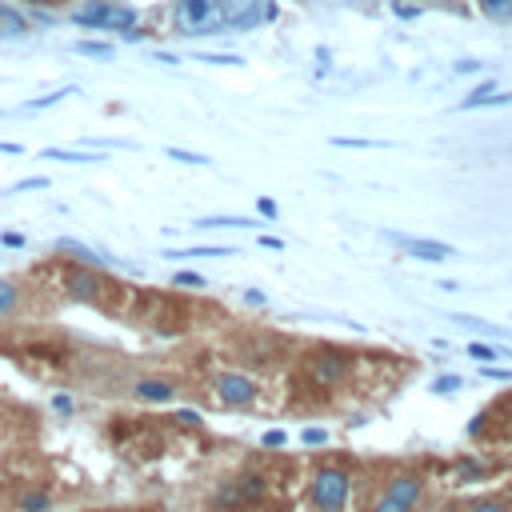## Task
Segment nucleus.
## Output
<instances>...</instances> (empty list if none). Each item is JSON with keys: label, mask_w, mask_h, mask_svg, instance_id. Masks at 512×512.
<instances>
[{"label": "nucleus", "mask_w": 512, "mask_h": 512, "mask_svg": "<svg viewBox=\"0 0 512 512\" xmlns=\"http://www.w3.org/2000/svg\"><path fill=\"white\" fill-rule=\"evenodd\" d=\"M256 208H260V216H276V212H280V208H276V200H268V196H260V200H256Z\"/></svg>", "instance_id": "nucleus-35"}, {"label": "nucleus", "mask_w": 512, "mask_h": 512, "mask_svg": "<svg viewBox=\"0 0 512 512\" xmlns=\"http://www.w3.org/2000/svg\"><path fill=\"white\" fill-rule=\"evenodd\" d=\"M212 392H216V400H220L224 408H252L256 396H260V384H256V376H248V372L224 368V372H216Z\"/></svg>", "instance_id": "nucleus-4"}, {"label": "nucleus", "mask_w": 512, "mask_h": 512, "mask_svg": "<svg viewBox=\"0 0 512 512\" xmlns=\"http://www.w3.org/2000/svg\"><path fill=\"white\" fill-rule=\"evenodd\" d=\"M0 240H4V244H8V248H24V236H20V232H4V236H0Z\"/></svg>", "instance_id": "nucleus-38"}, {"label": "nucleus", "mask_w": 512, "mask_h": 512, "mask_svg": "<svg viewBox=\"0 0 512 512\" xmlns=\"http://www.w3.org/2000/svg\"><path fill=\"white\" fill-rule=\"evenodd\" d=\"M464 384H468V380H464L460 372H436V376L428 380V392H432V396H456Z\"/></svg>", "instance_id": "nucleus-14"}, {"label": "nucleus", "mask_w": 512, "mask_h": 512, "mask_svg": "<svg viewBox=\"0 0 512 512\" xmlns=\"http://www.w3.org/2000/svg\"><path fill=\"white\" fill-rule=\"evenodd\" d=\"M508 320H512V316H508Z\"/></svg>", "instance_id": "nucleus-46"}, {"label": "nucleus", "mask_w": 512, "mask_h": 512, "mask_svg": "<svg viewBox=\"0 0 512 512\" xmlns=\"http://www.w3.org/2000/svg\"><path fill=\"white\" fill-rule=\"evenodd\" d=\"M68 92H72V88H60V92H48V96H40V100H32L28 108H32V112H40V108H52V104H60V100H64Z\"/></svg>", "instance_id": "nucleus-29"}, {"label": "nucleus", "mask_w": 512, "mask_h": 512, "mask_svg": "<svg viewBox=\"0 0 512 512\" xmlns=\"http://www.w3.org/2000/svg\"><path fill=\"white\" fill-rule=\"evenodd\" d=\"M508 420H512V400H508Z\"/></svg>", "instance_id": "nucleus-45"}, {"label": "nucleus", "mask_w": 512, "mask_h": 512, "mask_svg": "<svg viewBox=\"0 0 512 512\" xmlns=\"http://www.w3.org/2000/svg\"><path fill=\"white\" fill-rule=\"evenodd\" d=\"M176 420H180V424H200V412H196V408H180Z\"/></svg>", "instance_id": "nucleus-36"}, {"label": "nucleus", "mask_w": 512, "mask_h": 512, "mask_svg": "<svg viewBox=\"0 0 512 512\" xmlns=\"http://www.w3.org/2000/svg\"><path fill=\"white\" fill-rule=\"evenodd\" d=\"M80 56H100V60H108L112 56V44H104V40H80V44H72Z\"/></svg>", "instance_id": "nucleus-24"}, {"label": "nucleus", "mask_w": 512, "mask_h": 512, "mask_svg": "<svg viewBox=\"0 0 512 512\" xmlns=\"http://www.w3.org/2000/svg\"><path fill=\"white\" fill-rule=\"evenodd\" d=\"M0 152H8V156H16V152H24L20 144H0Z\"/></svg>", "instance_id": "nucleus-44"}, {"label": "nucleus", "mask_w": 512, "mask_h": 512, "mask_svg": "<svg viewBox=\"0 0 512 512\" xmlns=\"http://www.w3.org/2000/svg\"><path fill=\"white\" fill-rule=\"evenodd\" d=\"M472 4L480 8L484 20H492V24H512V0H472Z\"/></svg>", "instance_id": "nucleus-15"}, {"label": "nucleus", "mask_w": 512, "mask_h": 512, "mask_svg": "<svg viewBox=\"0 0 512 512\" xmlns=\"http://www.w3.org/2000/svg\"><path fill=\"white\" fill-rule=\"evenodd\" d=\"M476 376L480 380H496V384H512V364H476Z\"/></svg>", "instance_id": "nucleus-21"}, {"label": "nucleus", "mask_w": 512, "mask_h": 512, "mask_svg": "<svg viewBox=\"0 0 512 512\" xmlns=\"http://www.w3.org/2000/svg\"><path fill=\"white\" fill-rule=\"evenodd\" d=\"M336 148H388V140H360V136H332Z\"/></svg>", "instance_id": "nucleus-25"}, {"label": "nucleus", "mask_w": 512, "mask_h": 512, "mask_svg": "<svg viewBox=\"0 0 512 512\" xmlns=\"http://www.w3.org/2000/svg\"><path fill=\"white\" fill-rule=\"evenodd\" d=\"M24 4H36V8H60V4H68V0H24Z\"/></svg>", "instance_id": "nucleus-42"}, {"label": "nucleus", "mask_w": 512, "mask_h": 512, "mask_svg": "<svg viewBox=\"0 0 512 512\" xmlns=\"http://www.w3.org/2000/svg\"><path fill=\"white\" fill-rule=\"evenodd\" d=\"M264 300H268V296H264V292H256V288H248V292H244V304H256V308H260Z\"/></svg>", "instance_id": "nucleus-40"}, {"label": "nucleus", "mask_w": 512, "mask_h": 512, "mask_svg": "<svg viewBox=\"0 0 512 512\" xmlns=\"http://www.w3.org/2000/svg\"><path fill=\"white\" fill-rule=\"evenodd\" d=\"M196 228H256V220H248V216H204Z\"/></svg>", "instance_id": "nucleus-20"}, {"label": "nucleus", "mask_w": 512, "mask_h": 512, "mask_svg": "<svg viewBox=\"0 0 512 512\" xmlns=\"http://www.w3.org/2000/svg\"><path fill=\"white\" fill-rule=\"evenodd\" d=\"M260 244L272 248V252H284V240H280V236H260Z\"/></svg>", "instance_id": "nucleus-39"}, {"label": "nucleus", "mask_w": 512, "mask_h": 512, "mask_svg": "<svg viewBox=\"0 0 512 512\" xmlns=\"http://www.w3.org/2000/svg\"><path fill=\"white\" fill-rule=\"evenodd\" d=\"M16 308H20V288H16V280L0 276V316H12Z\"/></svg>", "instance_id": "nucleus-19"}, {"label": "nucleus", "mask_w": 512, "mask_h": 512, "mask_svg": "<svg viewBox=\"0 0 512 512\" xmlns=\"http://www.w3.org/2000/svg\"><path fill=\"white\" fill-rule=\"evenodd\" d=\"M72 24L80 28H96V32H120L128 36L136 28V8L124 4V0H84L80 8L68 12Z\"/></svg>", "instance_id": "nucleus-2"}, {"label": "nucleus", "mask_w": 512, "mask_h": 512, "mask_svg": "<svg viewBox=\"0 0 512 512\" xmlns=\"http://www.w3.org/2000/svg\"><path fill=\"white\" fill-rule=\"evenodd\" d=\"M288 444V432L284 428H268L264 436H260V448H284Z\"/></svg>", "instance_id": "nucleus-27"}, {"label": "nucleus", "mask_w": 512, "mask_h": 512, "mask_svg": "<svg viewBox=\"0 0 512 512\" xmlns=\"http://www.w3.org/2000/svg\"><path fill=\"white\" fill-rule=\"evenodd\" d=\"M200 60H208V64H240V56H200Z\"/></svg>", "instance_id": "nucleus-41"}, {"label": "nucleus", "mask_w": 512, "mask_h": 512, "mask_svg": "<svg viewBox=\"0 0 512 512\" xmlns=\"http://www.w3.org/2000/svg\"><path fill=\"white\" fill-rule=\"evenodd\" d=\"M100 276L92 272V268H68V276H64V292L72 296V300H80V304H96L100 300Z\"/></svg>", "instance_id": "nucleus-7"}, {"label": "nucleus", "mask_w": 512, "mask_h": 512, "mask_svg": "<svg viewBox=\"0 0 512 512\" xmlns=\"http://www.w3.org/2000/svg\"><path fill=\"white\" fill-rule=\"evenodd\" d=\"M456 472H460V480H484V464H476V460H460Z\"/></svg>", "instance_id": "nucleus-28"}, {"label": "nucleus", "mask_w": 512, "mask_h": 512, "mask_svg": "<svg viewBox=\"0 0 512 512\" xmlns=\"http://www.w3.org/2000/svg\"><path fill=\"white\" fill-rule=\"evenodd\" d=\"M488 420H492V408H480V412L464 424V436H468V440H480V436H484V428H488Z\"/></svg>", "instance_id": "nucleus-23"}, {"label": "nucleus", "mask_w": 512, "mask_h": 512, "mask_svg": "<svg viewBox=\"0 0 512 512\" xmlns=\"http://www.w3.org/2000/svg\"><path fill=\"white\" fill-rule=\"evenodd\" d=\"M332 436H328V428H320V424H308V428H300V444L304 448H324Z\"/></svg>", "instance_id": "nucleus-22"}, {"label": "nucleus", "mask_w": 512, "mask_h": 512, "mask_svg": "<svg viewBox=\"0 0 512 512\" xmlns=\"http://www.w3.org/2000/svg\"><path fill=\"white\" fill-rule=\"evenodd\" d=\"M172 256H232V248H188V252H172Z\"/></svg>", "instance_id": "nucleus-34"}, {"label": "nucleus", "mask_w": 512, "mask_h": 512, "mask_svg": "<svg viewBox=\"0 0 512 512\" xmlns=\"http://www.w3.org/2000/svg\"><path fill=\"white\" fill-rule=\"evenodd\" d=\"M16 188H48V176H32V180H20Z\"/></svg>", "instance_id": "nucleus-37"}, {"label": "nucleus", "mask_w": 512, "mask_h": 512, "mask_svg": "<svg viewBox=\"0 0 512 512\" xmlns=\"http://www.w3.org/2000/svg\"><path fill=\"white\" fill-rule=\"evenodd\" d=\"M348 372H352V356L344 352V348H316L312 356H308V376L316 380V384H344L348 380Z\"/></svg>", "instance_id": "nucleus-5"}, {"label": "nucleus", "mask_w": 512, "mask_h": 512, "mask_svg": "<svg viewBox=\"0 0 512 512\" xmlns=\"http://www.w3.org/2000/svg\"><path fill=\"white\" fill-rule=\"evenodd\" d=\"M228 28H252L264 16V0H220Z\"/></svg>", "instance_id": "nucleus-8"}, {"label": "nucleus", "mask_w": 512, "mask_h": 512, "mask_svg": "<svg viewBox=\"0 0 512 512\" xmlns=\"http://www.w3.org/2000/svg\"><path fill=\"white\" fill-rule=\"evenodd\" d=\"M168 156H172V160H180V164H208V156L188 152V148H168Z\"/></svg>", "instance_id": "nucleus-30"}, {"label": "nucleus", "mask_w": 512, "mask_h": 512, "mask_svg": "<svg viewBox=\"0 0 512 512\" xmlns=\"http://www.w3.org/2000/svg\"><path fill=\"white\" fill-rule=\"evenodd\" d=\"M368 512H420V508H412V504H404V500H396V496H388V492L380 488V492L372 496Z\"/></svg>", "instance_id": "nucleus-18"}, {"label": "nucleus", "mask_w": 512, "mask_h": 512, "mask_svg": "<svg viewBox=\"0 0 512 512\" xmlns=\"http://www.w3.org/2000/svg\"><path fill=\"white\" fill-rule=\"evenodd\" d=\"M392 12H396L400 20H416V16H420V4H404V0H392Z\"/></svg>", "instance_id": "nucleus-33"}, {"label": "nucleus", "mask_w": 512, "mask_h": 512, "mask_svg": "<svg viewBox=\"0 0 512 512\" xmlns=\"http://www.w3.org/2000/svg\"><path fill=\"white\" fill-rule=\"evenodd\" d=\"M16 512H52V492H48V488H28V492H20Z\"/></svg>", "instance_id": "nucleus-13"}, {"label": "nucleus", "mask_w": 512, "mask_h": 512, "mask_svg": "<svg viewBox=\"0 0 512 512\" xmlns=\"http://www.w3.org/2000/svg\"><path fill=\"white\" fill-rule=\"evenodd\" d=\"M236 488H240L244 504L264 500V492H268V484H264V476H260V472H244V476H236Z\"/></svg>", "instance_id": "nucleus-16"}, {"label": "nucleus", "mask_w": 512, "mask_h": 512, "mask_svg": "<svg viewBox=\"0 0 512 512\" xmlns=\"http://www.w3.org/2000/svg\"><path fill=\"white\" fill-rule=\"evenodd\" d=\"M132 396L144 400V404H168V400L176 396V384H172L168 376H140V380L132 384Z\"/></svg>", "instance_id": "nucleus-10"}, {"label": "nucleus", "mask_w": 512, "mask_h": 512, "mask_svg": "<svg viewBox=\"0 0 512 512\" xmlns=\"http://www.w3.org/2000/svg\"><path fill=\"white\" fill-rule=\"evenodd\" d=\"M172 284H180V288H204V276L200 272H176Z\"/></svg>", "instance_id": "nucleus-32"}, {"label": "nucleus", "mask_w": 512, "mask_h": 512, "mask_svg": "<svg viewBox=\"0 0 512 512\" xmlns=\"http://www.w3.org/2000/svg\"><path fill=\"white\" fill-rule=\"evenodd\" d=\"M172 28L180 36H216L228 24H224L220 0H176L172 4Z\"/></svg>", "instance_id": "nucleus-3"}, {"label": "nucleus", "mask_w": 512, "mask_h": 512, "mask_svg": "<svg viewBox=\"0 0 512 512\" xmlns=\"http://www.w3.org/2000/svg\"><path fill=\"white\" fill-rule=\"evenodd\" d=\"M500 360H504V364H512V344H500Z\"/></svg>", "instance_id": "nucleus-43"}, {"label": "nucleus", "mask_w": 512, "mask_h": 512, "mask_svg": "<svg viewBox=\"0 0 512 512\" xmlns=\"http://www.w3.org/2000/svg\"><path fill=\"white\" fill-rule=\"evenodd\" d=\"M28 32H32L28 16H24L16 4H4V0H0V40H24Z\"/></svg>", "instance_id": "nucleus-11"}, {"label": "nucleus", "mask_w": 512, "mask_h": 512, "mask_svg": "<svg viewBox=\"0 0 512 512\" xmlns=\"http://www.w3.org/2000/svg\"><path fill=\"white\" fill-rule=\"evenodd\" d=\"M52 412H60V416H72V412H76V400H72L68 392H56V396H52Z\"/></svg>", "instance_id": "nucleus-31"}, {"label": "nucleus", "mask_w": 512, "mask_h": 512, "mask_svg": "<svg viewBox=\"0 0 512 512\" xmlns=\"http://www.w3.org/2000/svg\"><path fill=\"white\" fill-rule=\"evenodd\" d=\"M464 356L476 360V364H500V340H480V336H472V340L464 344Z\"/></svg>", "instance_id": "nucleus-12"}, {"label": "nucleus", "mask_w": 512, "mask_h": 512, "mask_svg": "<svg viewBox=\"0 0 512 512\" xmlns=\"http://www.w3.org/2000/svg\"><path fill=\"white\" fill-rule=\"evenodd\" d=\"M308 500H312L316 512H348L352 472L344 464H320L308 480Z\"/></svg>", "instance_id": "nucleus-1"}, {"label": "nucleus", "mask_w": 512, "mask_h": 512, "mask_svg": "<svg viewBox=\"0 0 512 512\" xmlns=\"http://www.w3.org/2000/svg\"><path fill=\"white\" fill-rule=\"evenodd\" d=\"M460 512H512V500L504 496H472L460 504Z\"/></svg>", "instance_id": "nucleus-17"}, {"label": "nucleus", "mask_w": 512, "mask_h": 512, "mask_svg": "<svg viewBox=\"0 0 512 512\" xmlns=\"http://www.w3.org/2000/svg\"><path fill=\"white\" fill-rule=\"evenodd\" d=\"M452 324H460V328H468L472 336H480V340H512V328H504V324H492V320H484V316H472V312H452L448 316Z\"/></svg>", "instance_id": "nucleus-9"}, {"label": "nucleus", "mask_w": 512, "mask_h": 512, "mask_svg": "<svg viewBox=\"0 0 512 512\" xmlns=\"http://www.w3.org/2000/svg\"><path fill=\"white\" fill-rule=\"evenodd\" d=\"M412 260H424V264H444V260H452L456 256V248L452 244H444V240H428V236H392Z\"/></svg>", "instance_id": "nucleus-6"}, {"label": "nucleus", "mask_w": 512, "mask_h": 512, "mask_svg": "<svg viewBox=\"0 0 512 512\" xmlns=\"http://www.w3.org/2000/svg\"><path fill=\"white\" fill-rule=\"evenodd\" d=\"M480 68H484V60H476V56H460V60L452 64V72H456V76H476Z\"/></svg>", "instance_id": "nucleus-26"}]
</instances>
